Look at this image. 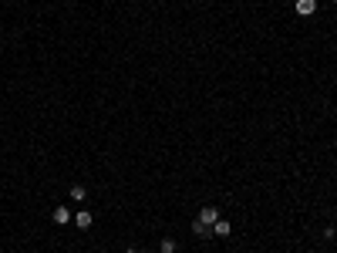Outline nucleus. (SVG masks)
<instances>
[{
	"label": "nucleus",
	"mask_w": 337,
	"mask_h": 253,
	"mask_svg": "<svg viewBox=\"0 0 337 253\" xmlns=\"http://www.w3.org/2000/svg\"><path fill=\"white\" fill-rule=\"evenodd\" d=\"M293 11L300 17H310V14H317V0H293Z\"/></svg>",
	"instance_id": "obj_1"
},
{
	"label": "nucleus",
	"mask_w": 337,
	"mask_h": 253,
	"mask_svg": "<svg viewBox=\"0 0 337 253\" xmlns=\"http://www.w3.org/2000/svg\"><path fill=\"white\" fill-rule=\"evenodd\" d=\"M216 220H219V209H216V206H202V209H199V223L213 226Z\"/></svg>",
	"instance_id": "obj_2"
},
{
	"label": "nucleus",
	"mask_w": 337,
	"mask_h": 253,
	"mask_svg": "<svg viewBox=\"0 0 337 253\" xmlns=\"http://www.w3.org/2000/svg\"><path fill=\"white\" fill-rule=\"evenodd\" d=\"M51 220H54L57 226H64V223H71V220H74V213H71V209H64V206H57L54 213H51Z\"/></svg>",
	"instance_id": "obj_3"
},
{
	"label": "nucleus",
	"mask_w": 337,
	"mask_h": 253,
	"mask_svg": "<svg viewBox=\"0 0 337 253\" xmlns=\"http://www.w3.org/2000/svg\"><path fill=\"white\" fill-rule=\"evenodd\" d=\"M91 223H95V216H91L88 209H78V213H74V226H78V230H88Z\"/></svg>",
	"instance_id": "obj_4"
},
{
	"label": "nucleus",
	"mask_w": 337,
	"mask_h": 253,
	"mask_svg": "<svg viewBox=\"0 0 337 253\" xmlns=\"http://www.w3.org/2000/svg\"><path fill=\"white\" fill-rule=\"evenodd\" d=\"M229 233H233V226H229L226 220H216L213 223V236H229Z\"/></svg>",
	"instance_id": "obj_5"
},
{
	"label": "nucleus",
	"mask_w": 337,
	"mask_h": 253,
	"mask_svg": "<svg viewBox=\"0 0 337 253\" xmlns=\"http://www.w3.org/2000/svg\"><path fill=\"white\" fill-rule=\"evenodd\" d=\"M192 233H196V236H202V240H209V236H213V226H206V223H192Z\"/></svg>",
	"instance_id": "obj_6"
},
{
	"label": "nucleus",
	"mask_w": 337,
	"mask_h": 253,
	"mask_svg": "<svg viewBox=\"0 0 337 253\" xmlns=\"http://www.w3.org/2000/svg\"><path fill=\"white\" fill-rule=\"evenodd\" d=\"M71 199H74V203H85V199H88V189L85 186H71Z\"/></svg>",
	"instance_id": "obj_7"
},
{
	"label": "nucleus",
	"mask_w": 337,
	"mask_h": 253,
	"mask_svg": "<svg viewBox=\"0 0 337 253\" xmlns=\"http://www.w3.org/2000/svg\"><path fill=\"white\" fill-rule=\"evenodd\" d=\"M158 250H162V253H176V240H172V236H165V240L158 243Z\"/></svg>",
	"instance_id": "obj_8"
},
{
	"label": "nucleus",
	"mask_w": 337,
	"mask_h": 253,
	"mask_svg": "<svg viewBox=\"0 0 337 253\" xmlns=\"http://www.w3.org/2000/svg\"><path fill=\"white\" fill-rule=\"evenodd\" d=\"M125 253H138V250H125Z\"/></svg>",
	"instance_id": "obj_9"
},
{
	"label": "nucleus",
	"mask_w": 337,
	"mask_h": 253,
	"mask_svg": "<svg viewBox=\"0 0 337 253\" xmlns=\"http://www.w3.org/2000/svg\"><path fill=\"white\" fill-rule=\"evenodd\" d=\"M334 220H337V206H334Z\"/></svg>",
	"instance_id": "obj_10"
},
{
	"label": "nucleus",
	"mask_w": 337,
	"mask_h": 253,
	"mask_svg": "<svg viewBox=\"0 0 337 253\" xmlns=\"http://www.w3.org/2000/svg\"><path fill=\"white\" fill-rule=\"evenodd\" d=\"M334 4H337V0H334Z\"/></svg>",
	"instance_id": "obj_11"
}]
</instances>
